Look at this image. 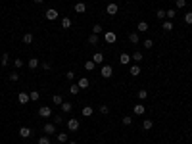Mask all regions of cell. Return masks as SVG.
Returning <instances> with one entry per match:
<instances>
[{
    "mask_svg": "<svg viewBox=\"0 0 192 144\" xmlns=\"http://www.w3.org/2000/svg\"><path fill=\"white\" fill-rule=\"evenodd\" d=\"M29 98H31L33 102H39V98H40V92H39V90H31V92H29Z\"/></svg>",
    "mask_w": 192,
    "mask_h": 144,
    "instance_id": "603a6c76",
    "label": "cell"
},
{
    "mask_svg": "<svg viewBox=\"0 0 192 144\" xmlns=\"http://www.w3.org/2000/svg\"><path fill=\"white\" fill-rule=\"evenodd\" d=\"M163 31H173V21L171 19H167V21H163Z\"/></svg>",
    "mask_w": 192,
    "mask_h": 144,
    "instance_id": "cb8c5ba5",
    "label": "cell"
},
{
    "mask_svg": "<svg viewBox=\"0 0 192 144\" xmlns=\"http://www.w3.org/2000/svg\"><path fill=\"white\" fill-rule=\"evenodd\" d=\"M8 64H10V56H8L6 52H4V54H2V58H0V65H2V67H6Z\"/></svg>",
    "mask_w": 192,
    "mask_h": 144,
    "instance_id": "7402d4cb",
    "label": "cell"
},
{
    "mask_svg": "<svg viewBox=\"0 0 192 144\" xmlns=\"http://www.w3.org/2000/svg\"><path fill=\"white\" fill-rule=\"evenodd\" d=\"M60 108H62V112H64V113H69V112L73 110V104H71V102H64V104L60 106Z\"/></svg>",
    "mask_w": 192,
    "mask_h": 144,
    "instance_id": "ac0fdd59",
    "label": "cell"
},
{
    "mask_svg": "<svg viewBox=\"0 0 192 144\" xmlns=\"http://www.w3.org/2000/svg\"><path fill=\"white\" fill-rule=\"evenodd\" d=\"M156 18L158 19H163V18H165V10H158L156 12Z\"/></svg>",
    "mask_w": 192,
    "mask_h": 144,
    "instance_id": "f35d334b",
    "label": "cell"
},
{
    "mask_svg": "<svg viewBox=\"0 0 192 144\" xmlns=\"http://www.w3.org/2000/svg\"><path fill=\"white\" fill-rule=\"evenodd\" d=\"M19 137L21 138H29L31 137V129L29 127H19Z\"/></svg>",
    "mask_w": 192,
    "mask_h": 144,
    "instance_id": "30bf717a",
    "label": "cell"
},
{
    "mask_svg": "<svg viewBox=\"0 0 192 144\" xmlns=\"http://www.w3.org/2000/svg\"><path fill=\"white\" fill-rule=\"evenodd\" d=\"M108 112H110V108H108L106 104H102V106H100V113H102V115H106Z\"/></svg>",
    "mask_w": 192,
    "mask_h": 144,
    "instance_id": "ab89813d",
    "label": "cell"
},
{
    "mask_svg": "<svg viewBox=\"0 0 192 144\" xmlns=\"http://www.w3.org/2000/svg\"><path fill=\"white\" fill-rule=\"evenodd\" d=\"M175 4H177V8H185L186 6V0H177Z\"/></svg>",
    "mask_w": 192,
    "mask_h": 144,
    "instance_id": "7dc6e473",
    "label": "cell"
},
{
    "mask_svg": "<svg viewBox=\"0 0 192 144\" xmlns=\"http://www.w3.org/2000/svg\"><path fill=\"white\" fill-rule=\"evenodd\" d=\"M137 96L140 98V100H146V98H148V90H146V88H140V90L137 92Z\"/></svg>",
    "mask_w": 192,
    "mask_h": 144,
    "instance_id": "d4e9b609",
    "label": "cell"
},
{
    "mask_svg": "<svg viewBox=\"0 0 192 144\" xmlns=\"http://www.w3.org/2000/svg\"><path fill=\"white\" fill-rule=\"evenodd\" d=\"M39 144H50V138H48V137H40L39 138Z\"/></svg>",
    "mask_w": 192,
    "mask_h": 144,
    "instance_id": "b9f144b4",
    "label": "cell"
},
{
    "mask_svg": "<svg viewBox=\"0 0 192 144\" xmlns=\"http://www.w3.org/2000/svg\"><path fill=\"white\" fill-rule=\"evenodd\" d=\"M104 40H106V42H110V44H113L117 40V35L113 31H106L104 33Z\"/></svg>",
    "mask_w": 192,
    "mask_h": 144,
    "instance_id": "5b68a950",
    "label": "cell"
},
{
    "mask_svg": "<svg viewBox=\"0 0 192 144\" xmlns=\"http://www.w3.org/2000/svg\"><path fill=\"white\" fill-rule=\"evenodd\" d=\"M54 123H56V125L64 123V117H62V115H54Z\"/></svg>",
    "mask_w": 192,
    "mask_h": 144,
    "instance_id": "7bdbcfd3",
    "label": "cell"
},
{
    "mask_svg": "<svg viewBox=\"0 0 192 144\" xmlns=\"http://www.w3.org/2000/svg\"><path fill=\"white\" fill-rule=\"evenodd\" d=\"M65 77H67V81H73V79H75V73H73V71H67V73H65Z\"/></svg>",
    "mask_w": 192,
    "mask_h": 144,
    "instance_id": "bcb514c9",
    "label": "cell"
},
{
    "mask_svg": "<svg viewBox=\"0 0 192 144\" xmlns=\"http://www.w3.org/2000/svg\"><path fill=\"white\" fill-rule=\"evenodd\" d=\"M142 44H144V48H148V50H150V48L154 46V40L152 39H144V40H142Z\"/></svg>",
    "mask_w": 192,
    "mask_h": 144,
    "instance_id": "4dcf8cb0",
    "label": "cell"
},
{
    "mask_svg": "<svg viewBox=\"0 0 192 144\" xmlns=\"http://www.w3.org/2000/svg\"><path fill=\"white\" fill-rule=\"evenodd\" d=\"M131 60H133V58H131V54H127V52H123V54L119 56V64L121 65H129Z\"/></svg>",
    "mask_w": 192,
    "mask_h": 144,
    "instance_id": "9c48e42d",
    "label": "cell"
},
{
    "mask_svg": "<svg viewBox=\"0 0 192 144\" xmlns=\"http://www.w3.org/2000/svg\"><path fill=\"white\" fill-rule=\"evenodd\" d=\"M79 127H81V121H79V119H67V129L71 131V133L79 131Z\"/></svg>",
    "mask_w": 192,
    "mask_h": 144,
    "instance_id": "3957f363",
    "label": "cell"
},
{
    "mask_svg": "<svg viewBox=\"0 0 192 144\" xmlns=\"http://www.w3.org/2000/svg\"><path fill=\"white\" fill-rule=\"evenodd\" d=\"M14 65H15L18 69H21V67H23V60H21V58H15V60H14Z\"/></svg>",
    "mask_w": 192,
    "mask_h": 144,
    "instance_id": "8d00e7d4",
    "label": "cell"
},
{
    "mask_svg": "<svg viewBox=\"0 0 192 144\" xmlns=\"http://www.w3.org/2000/svg\"><path fill=\"white\" fill-rule=\"evenodd\" d=\"M27 67L29 69H37L39 67V58H31V60L27 61Z\"/></svg>",
    "mask_w": 192,
    "mask_h": 144,
    "instance_id": "e0dca14e",
    "label": "cell"
},
{
    "mask_svg": "<svg viewBox=\"0 0 192 144\" xmlns=\"http://www.w3.org/2000/svg\"><path fill=\"white\" fill-rule=\"evenodd\" d=\"M18 100H19V104H27L31 98H29V94H27V92H19L18 94Z\"/></svg>",
    "mask_w": 192,
    "mask_h": 144,
    "instance_id": "8fae6325",
    "label": "cell"
},
{
    "mask_svg": "<svg viewBox=\"0 0 192 144\" xmlns=\"http://www.w3.org/2000/svg\"><path fill=\"white\" fill-rule=\"evenodd\" d=\"M121 123H123V125H125V127H129V125H131V123H133V117H131V115H125V117H123V119H121Z\"/></svg>",
    "mask_w": 192,
    "mask_h": 144,
    "instance_id": "1f68e13d",
    "label": "cell"
},
{
    "mask_svg": "<svg viewBox=\"0 0 192 144\" xmlns=\"http://www.w3.org/2000/svg\"><path fill=\"white\" fill-rule=\"evenodd\" d=\"M94 67H96V64L92 60H88L87 64H85V69H87V71H94Z\"/></svg>",
    "mask_w": 192,
    "mask_h": 144,
    "instance_id": "83f0119b",
    "label": "cell"
},
{
    "mask_svg": "<svg viewBox=\"0 0 192 144\" xmlns=\"http://www.w3.org/2000/svg\"><path fill=\"white\" fill-rule=\"evenodd\" d=\"M92 61H94L96 65H102L104 64V54H102V52H94V54H92V58H91Z\"/></svg>",
    "mask_w": 192,
    "mask_h": 144,
    "instance_id": "52a82bcc",
    "label": "cell"
},
{
    "mask_svg": "<svg viewBox=\"0 0 192 144\" xmlns=\"http://www.w3.org/2000/svg\"><path fill=\"white\" fill-rule=\"evenodd\" d=\"M100 75L104 77V79H112V77H113V67H112V65H108V64H104V65H102V69H100Z\"/></svg>",
    "mask_w": 192,
    "mask_h": 144,
    "instance_id": "6da1fadb",
    "label": "cell"
},
{
    "mask_svg": "<svg viewBox=\"0 0 192 144\" xmlns=\"http://www.w3.org/2000/svg\"><path fill=\"white\" fill-rule=\"evenodd\" d=\"M131 58H133V60L137 61V64H140V61H142V52H134V54L131 56Z\"/></svg>",
    "mask_w": 192,
    "mask_h": 144,
    "instance_id": "836d02e7",
    "label": "cell"
},
{
    "mask_svg": "<svg viewBox=\"0 0 192 144\" xmlns=\"http://www.w3.org/2000/svg\"><path fill=\"white\" fill-rule=\"evenodd\" d=\"M129 71H131V75H133V77H138V75H140V65H131V69H129Z\"/></svg>",
    "mask_w": 192,
    "mask_h": 144,
    "instance_id": "d6986e66",
    "label": "cell"
},
{
    "mask_svg": "<svg viewBox=\"0 0 192 144\" xmlns=\"http://www.w3.org/2000/svg\"><path fill=\"white\" fill-rule=\"evenodd\" d=\"M92 112H94V110H92V106H85V108L81 110V113H83L85 117H91V115H92Z\"/></svg>",
    "mask_w": 192,
    "mask_h": 144,
    "instance_id": "44dd1931",
    "label": "cell"
},
{
    "mask_svg": "<svg viewBox=\"0 0 192 144\" xmlns=\"http://www.w3.org/2000/svg\"><path fill=\"white\" fill-rule=\"evenodd\" d=\"M100 33H102V27L100 25H94V27H92V35H100Z\"/></svg>",
    "mask_w": 192,
    "mask_h": 144,
    "instance_id": "60d3db41",
    "label": "cell"
},
{
    "mask_svg": "<svg viewBox=\"0 0 192 144\" xmlns=\"http://www.w3.org/2000/svg\"><path fill=\"white\" fill-rule=\"evenodd\" d=\"M67 137H69V134H65V133H58V137H56V138H58V142H67Z\"/></svg>",
    "mask_w": 192,
    "mask_h": 144,
    "instance_id": "e575fe53",
    "label": "cell"
},
{
    "mask_svg": "<svg viewBox=\"0 0 192 144\" xmlns=\"http://www.w3.org/2000/svg\"><path fill=\"white\" fill-rule=\"evenodd\" d=\"M185 23L186 25H192V12H186L185 14Z\"/></svg>",
    "mask_w": 192,
    "mask_h": 144,
    "instance_id": "d590c367",
    "label": "cell"
},
{
    "mask_svg": "<svg viewBox=\"0 0 192 144\" xmlns=\"http://www.w3.org/2000/svg\"><path fill=\"white\" fill-rule=\"evenodd\" d=\"M33 2H35V4H42L44 0H33Z\"/></svg>",
    "mask_w": 192,
    "mask_h": 144,
    "instance_id": "c3c4849f",
    "label": "cell"
},
{
    "mask_svg": "<svg viewBox=\"0 0 192 144\" xmlns=\"http://www.w3.org/2000/svg\"><path fill=\"white\" fill-rule=\"evenodd\" d=\"M58 10H54V8H48L46 12H44V18L48 19V21H54V19H58Z\"/></svg>",
    "mask_w": 192,
    "mask_h": 144,
    "instance_id": "7a4b0ae2",
    "label": "cell"
},
{
    "mask_svg": "<svg viewBox=\"0 0 192 144\" xmlns=\"http://www.w3.org/2000/svg\"><path fill=\"white\" fill-rule=\"evenodd\" d=\"M152 127H154V121H152V119H142V129H144V131H150Z\"/></svg>",
    "mask_w": 192,
    "mask_h": 144,
    "instance_id": "9a60e30c",
    "label": "cell"
},
{
    "mask_svg": "<svg viewBox=\"0 0 192 144\" xmlns=\"http://www.w3.org/2000/svg\"><path fill=\"white\" fill-rule=\"evenodd\" d=\"M75 12L77 14H85V12H87V4L85 2H77L75 4Z\"/></svg>",
    "mask_w": 192,
    "mask_h": 144,
    "instance_id": "7c38bea8",
    "label": "cell"
},
{
    "mask_svg": "<svg viewBox=\"0 0 192 144\" xmlns=\"http://www.w3.org/2000/svg\"><path fill=\"white\" fill-rule=\"evenodd\" d=\"M87 42L91 44V46H96V44H98V35H91V37H88V40H87Z\"/></svg>",
    "mask_w": 192,
    "mask_h": 144,
    "instance_id": "4316f807",
    "label": "cell"
},
{
    "mask_svg": "<svg viewBox=\"0 0 192 144\" xmlns=\"http://www.w3.org/2000/svg\"><path fill=\"white\" fill-rule=\"evenodd\" d=\"M52 102H54V104H58V106H62L64 104V98L60 96V94H54V96H52Z\"/></svg>",
    "mask_w": 192,
    "mask_h": 144,
    "instance_id": "f1b7e54d",
    "label": "cell"
},
{
    "mask_svg": "<svg viewBox=\"0 0 192 144\" xmlns=\"http://www.w3.org/2000/svg\"><path fill=\"white\" fill-rule=\"evenodd\" d=\"M33 39H35V37H33L31 33H25V35H23V39H21V40H23V42H25V44H31V42H33Z\"/></svg>",
    "mask_w": 192,
    "mask_h": 144,
    "instance_id": "484cf974",
    "label": "cell"
},
{
    "mask_svg": "<svg viewBox=\"0 0 192 144\" xmlns=\"http://www.w3.org/2000/svg\"><path fill=\"white\" fill-rule=\"evenodd\" d=\"M39 115H40V117H50V115H52V108H50V106H42V108L39 110Z\"/></svg>",
    "mask_w": 192,
    "mask_h": 144,
    "instance_id": "ba28073f",
    "label": "cell"
},
{
    "mask_svg": "<svg viewBox=\"0 0 192 144\" xmlns=\"http://www.w3.org/2000/svg\"><path fill=\"white\" fill-rule=\"evenodd\" d=\"M134 115H144V112H146V108H144V104H137L134 106Z\"/></svg>",
    "mask_w": 192,
    "mask_h": 144,
    "instance_id": "5bb4252c",
    "label": "cell"
},
{
    "mask_svg": "<svg viewBox=\"0 0 192 144\" xmlns=\"http://www.w3.org/2000/svg\"><path fill=\"white\" fill-rule=\"evenodd\" d=\"M10 81H19V73H10Z\"/></svg>",
    "mask_w": 192,
    "mask_h": 144,
    "instance_id": "ee69618b",
    "label": "cell"
},
{
    "mask_svg": "<svg viewBox=\"0 0 192 144\" xmlns=\"http://www.w3.org/2000/svg\"><path fill=\"white\" fill-rule=\"evenodd\" d=\"M69 92L71 94H79V85H71L69 86Z\"/></svg>",
    "mask_w": 192,
    "mask_h": 144,
    "instance_id": "74e56055",
    "label": "cell"
},
{
    "mask_svg": "<svg viewBox=\"0 0 192 144\" xmlns=\"http://www.w3.org/2000/svg\"><path fill=\"white\" fill-rule=\"evenodd\" d=\"M175 15H177V12H175V10H165V18L167 19H175Z\"/></svg>",
    "mask_w": 192,
    "mask_h": 144,
    "instance_id": "d6a6232c",
    "label": "cell"
},
{
    "mask_svg": "<svg viewBox=\"0 0 192 144\" xmlns=\"http://www.w3.org/2000/svg\"><path fill=\"white\" fill-rule=\"evenodd\" d=\"M62 27L64 29H69V27H71V19H69V18H62Z\"/></svg>",
    "mask_w": 192,
    "mask_h": 144,
    "instance_id": "f546056e",
    "label": "cell"
},
{
    "mask_svg": "<svg viewBox=\"0 0 192 144\" xmlns=\"http://www.w3.org/2000/svg\"><path fill=\"white\" fill-rule=\"evenodd\" d=\"M148 23H146V21H140V23H138V25H137V31L138 33H146V31H148Z\"/></svg>",
    "mask_w": 192,
    "mask_h": 144,
    "instance_id": "ffe728a7",
    "label": "cell"
},
{
    "mask_svg": "<svg viewBox=\"0 0 192 144\" xmlns=\"http://www.w3.org/2000/svg\"><path fill=\"white\" fill-rule=\"evenodd\" d=\"M42 131H44L46 134H56V123H44Z\"/></svg>",
    "mask_w": 192,
    "mask_h": 144,
    "instance_id": "8992f818",
    "label": "cell"
},
{
    "mask_svg": "<svg viewBox=\"0 0 192 144\" xmlns=\"http://www.w3.org/2000/svg\"><path fill=\"white\" fill-rule=\"evenodd\" d=\"M42 69H44V71H48V69H52L50 61H42Z\"/></svg>",
    "mask_w": 192,
    "mask_h": 144,
    "instance_id": "f6af8a7d",
    "label": "cell"
},
{
    "mask_svg": "<svg viewBox=\"0 0 192 144\" xmlns=\"http://www.w3.org/2000/svg\"><path fill=\"white\" fill-rule=\"evenodd\" d=\"M117 12H119V6H117L115 2H110L108 6H106V14L108 15H115Z\"/></svg>",
    "mask_w": 192,
    "mask_h": 144,
    "instance_id": "277c9868",
    "label": "cell"
},
{
    "mask_svg": "<svg viewBox=\"0 0 192 144\" xmlns=\"http://www.w3.org/2000/svg\"><path fill=\"white\" fill-rule=\"evenodd\" d=\"M67 144H77V142H67Z\"/></svg>",
    "mask_w": 192,
    "mask_h": 144,
    "instance_id": "681fc988",
    "label": "cell"
},
{
    "mask_svg": "<svg viewBox=\"0 0 192 144\" xmlns=\"http://www.w3.org/2000/svg\"><path fill=\"white\" fill-rule=\"evenodd\" d=\"M77 85H79V88H88V85H91V81H88L87 77H81V79L77 81Z\"/></svg>",
    "mask_w": 192,
    "mask_h": 144,
    "instance_id": "4fadbf2b",
    "label": "cell"
},
{
    "mask_svg": "<svg viewBox=\"0 0 192 144\" xmlns=\"http://www.w3.org/2000/svg\"><path fill=\"white\" fill-rule=\"evenodd\" d=\"M129 42H131V44H138V42H140V37H138V33H131V35H129Z\"/></svg>",
    "mask_w": 192,
    "mask_h": 144,
    "instance_id": "2e32d148",
    "label": "cell"
}]
</instances>
